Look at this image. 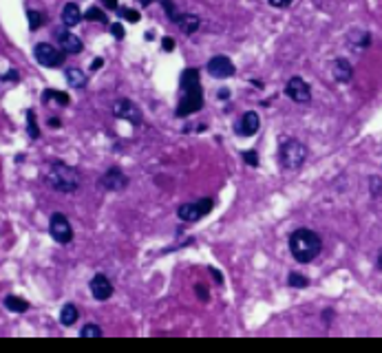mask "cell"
I'll return each mask as SVG.
<instances>
[{
    "instance_id": "obj_1",
    "label": "cell",
    "mask_w": 382,
    "mask_h": 353,
    "mask_svg": "<svg viewBox=\"0 0 382 353\" xmlns=\"http://www.w3.org/2000/svg\"><path fill=\"white\" fill-rule=\"evenodd\" d=\"M181 91H183V97L179 101L175 115L177 117H188V115L201 110V106H204V88L199 84V71L197 69H186L181 73Z\"/></svg>"
},
{
    "instance_id": "obj_2",
    "label": "cell",
    "mask_w": 382,
    "mask_h": 353,
    "mask_svg": "<svg viewBox=\"0 0 382 353\" xmlns=\"http://www.w3.org/2000/svg\"><path fill=\"white\" fill-rule=\"evenodd\" d=\"M320 250H323V241L314 229L298 227L289 236V252L298 263H311L320 254Z\"/></svg>"
},
{
    "instance_id": "obj_3",
    "label": "cell",
    "mask_w": 382,
    "mask_h": 353,
    "mask_svg": "<svg viewBox=\"0 0 382 353\" xmlns=\"http://www.w3.org/2000/svg\"><path fill=\"white\" fill-rule=\"evenodd\" d=\"M47 183L51 185L53 190H58V192H76L77 188H80V175H77L76 168L67 166V163H60V161H53L49 166V170H47L45 175Z\"/></svg>"
},
{
    "instance_id": "obj_4",
    "label": "cell",
    "mask_w": 382,
    "mask_h": 353,
    "mask_svg": "<svg viewBox=\"0 0 382 353\" xmlns=\"http://www.w3.org/2000/svg\"><path fill=\"white\" fill-rule=\"evenodd\" d=\"M279 159L283 168L294 170L307 159V146L298 139H283L279 146Z\"/></svg>"
},
{
    "instance_id": "obj_5",
    "label": "cell",
    "mask_w": 382,
    "mask_h": 353,
    "mask_svg": "<svg viewBox=\"0 0 382 353\" xmlns=\"http://www.w3.org/2000/svg\"><path fill=\"white\" fill-rule=\"evenodd\" d=\"M33 55H36V62L40 66H49V69H55V66H62L64 64V57H67V53H64L62 49H55L53 44H49V42H40V44H36V49H33Z\"/></svg>"
},
{
    "instance_id": "obj_6",
    "label": "cell",
    "mask_w": 382,
    "mask_h": 353,
    "mask_svg": "<svg viewBox=\"0 0 382 353\" xmlns=\"http://www.w3.org/2000/svg\"><path fill=\"white\" fill-rule=\"evenodd\" d=\"M49 232H51V236H53V241L55 243H62V245L71 243V238H73L71 223H69V219L64 214H60V212H55V214L51 216V221H49Z\"/></svg>"
},
{
    "instance_id": "obj_7",
    "label": "cell",
    "mask_w": 382,
    "mask_h": 353,
    "mask_svg": "<svg viewBox=\"0 0 382 353\" xmlns=\"http://www.w3.org/2000/svg\"><path fill=\"white\" fill-rule=\"evenodd\" d=\"M212 199H201V201L197 203H183L181 207H179V219L181 221H188V223H195V221H199L204 214H208L210 210H212Z\"/></svg>"
},
{
    "instance_id": "obj_8",
    "label": "cell",
    "mask_w": 382,
    "mask_h": 353,
    "mask_svg": "<svg viewBox=\"0 0 382 353\" xmlns=\"http://www.w3.org/2000/svg\"><path fill=\"white\" fill-rule=\"evenodd\" d=\"M285 95H287L289 100L298 101V104H307V101L311 100V88L303 77H292L285 84Z\"/></svg>"
},
{
    "instance_id": "obj_9",
    "label": "cell",
    "mask_w": 382,
    "mask_h": 353,
    "mask_svg": "<svg viewBox=\"0 0 382 353\" xmlns=\"http://www.w3.org/2000/svg\"><path fill=\"white\" fill-rule=\"evenodd\" d=\"M205 71H208V73L212 75V77H221V79H226V77H232V75H234V64L230 62V57H226V55H217V57H212V60L208 62Z\"/></svg>"
},
{
    "instance_id": "obj_10",
    "label": "cell",
    "mask_w": 382,
    "mask_h": 353,
    "mask_svg": "<svg viewBox=\"0 0 382 353\" xmlns=\"http://www.w3.org/2000/svg\"><path fill=\"white\" fill-rule=\"evenodd\" d=\"M113 113L120 119H128V122H133V124H142V113H139V108L130 100H117L115 104H113Z\"/></svg>"
},
{
    "instance_id": "obj_11",
    "label": "cell",
    "mask_w": 382,
    "mask_h": 353,
    "mask_svg": "<svg viewBox=\"0 0 382 353\" xmlns=\"http://www.w3.org/2000/svg\"><path fill=\"white\" fill-rule=\"evenodd\" d=\"M258 128H261V117L254 110H248V113H243L241 122L234 126V132L241 137H252V135H256Z\"/></svg>"
},
{
    "instance_id": "obj_12",
    "label": "cell",
    "mask_w": 382,
    "mask_h": 353,
    "mask_svg": "<svg viewBox=\"0 0 382 353\" xmlns=\"http://www.w3.org/2000/svg\"><path fill=\"white\" fill-rule=\"evenodd\" d=\"M91 294H93L95 300H108L113 294V285L104 274H95L91 278Z\"/></svg>"
},
{
    "instance_id": "obj_13",
    "label": "cell",
    "mask_w": 382,
    "mask_h": 353,
    "mask_svg": "<svg viewBox=\"0 0 382 353\" xmlns=\"http://www.w3.org/2000/svg\"><path fill=\"white\" fill-rule=\"evenodd\" d=\"M126 183H128V179H126V175L120 170V168H111V170H106V175L102 176V185L106 190H111V192H120V190H124Z\"/></svg>"
},
{
    "instance_id": "obj_14",
    "label": "cell",
    "mask_w": 382,
    "mask_h": 353,
    "mask_svg": "<svg viewBox=\"0 0 382 353\" xmlns=\"http://www.w3.org/2000/svg\"><path fill=\"white\" fill-rule=\"evenodd\" d=\"M55 38H58L60 49H62L64 53H71V55H76V53H80L82 49H84L82 40L77 38L76 33H71V31H58V33H55Z\"/></svg>"
},
{
    "instance_id": "obj_15",
    "label": "cell",
    "mask_w": 382,
    "mask_h": 353,
    "mask_svg": "<svg viewBox=\"0 0 382 353\" xmlns=\"http://www.w3.org/2000/svg\"><path fill=\"white\" fill-rule=\"evenodd\" d=\"M331 75H333V79H336V82H349L351 75H354V69H351L349 60H345V57H338V60H333Z\"/></svg>"
},
{
    "instance_id": "obj_16",
    "label": "cell",
    "mask_w": 382,
    "mask_h": 353,
    "mask_svg": "<svg viewBox=\"0 0 382 353\" xmlns=\"http://www.w3.org/2000/svg\"><path fill=\"white\" fill-rule=\"evenodd\" d=\"M42 101H45L47 106H53V108H62V106L69 104V95L62 91H55V88H47V91L42 93Z\"/></svg>"
},
{
    "instance_id": "obj_17",
    "label": "cell",
    "mask_w": 382,
    "mask_h": 353,
    "mask_svg": "<svg viewBox=\"0 0 382 353\" xmlns=\"http://www.w3.org/2000/svg\"><path fill=\"white\" fill-rule=\"evenodd\" d=\"M80 20H82L80 7H77L76 2H67V4H64V9H62V25L71 29V26H76Z\"/></svg>"
},
{
    "instance_id": "obj_18",
    "label": "cell",
    "mask_w": 382,
    "mask_h": 353,
    "mask_svg": "<svg viewBox=\"0 0 382 353\" xmlns=\"http://www.w3.org/2000/svg\"><path fill=\"white\" fill-rule=\"evenodd\" d=\"M179 29L183 31L186 35H190V33H195L197 29H199V25H201V20H199V16H195V13H181V18H179Z\"/></svg>"
},
{
    "instance_id": "obj_19",
    "label": "cell",
    "mask_w": 382,
    "mask_h": 353,
    "mask_svg": "<svg viewBox=\"0 0 382 353\" xmlns=\"http://www.w3.org/2000/svg\"><path fill=\"white\" fill-rule=\"evenodd\" d=\"M76 320H77V307L73 303H67L60 309V322L64 327H71V325H76Z\"/></svg>"
},
{
    "instance_id": "obj_20",
    "label": "cell",
    "mask_w": 382,
    "mask_h": 353,
    "mask_svg": "<svg viewBox=\"0 0 382 353\" xmlns=\"http://www.w3.org/2000/svg\"><path fill=\"white\" fill-rule=\"evenodd\" d=\"M5 307L9 309V311H14V313H23V311H27L29 309V303L27 300H23V298H18V296H5Z\"/></svg>"
},
{
    "instance_id": "obj_21",
    "label": "cell",
    "mask_w": 382,
    "mask_h": 353,
    "mask_svg": "<svg viewBox=\"0 0 382 353\" xmlns=\"http://www.w3.org/2000/svg\"><path fill=\"white\" fill-rule=\"evenodd\" d=\"M67 82L71 84L73 88H82V86L86 84V75H84V71L76 69V66L67 69Z\"/></svg>"
},
{
    "instance_id": "obj_22",
    "label": "cell",
    "mask_w": 382,
    "mask_h": 353,
    "mask_svg": "<svg viewBox=\"0 0 382 353\" xmlns=\"http://www.w3.org/2000/svg\"><path fill=\"white\" fill-rule=\"evenodd\" d=\"M27 20H29V29L38 31L42 26V22H45V16H42L40 11H36V9H29V11H27Z\"/></svg>"
},
{
    "instance_id": "obj_23",
    "label": "cell",
    "mask_w": 382,
    "mask_h": 353,
    "mask_svg": "<svg viewBox=\"0 0 382 353\" xmlns=\"http://www.w3.org/2000/svg\"><path fill=\"white\" fill-rule=\"evenodd\" d=\"M27 130H29V137H31V139H38V137H40V130H38V124H36V110H31V108L27 110Z\"/></svg>"
},
{
    "instance_id": "obj_24",
    "label": "cell",
    "mask_w": 382,
    "mask_h": 353,
    "mask_svg": "<svg viewBox=\"0 0 382 353\" xmlns=\"http://www.w3.org/2000/svg\"><path fill=\"white\" fill-rule=\"evenodd\" d=\"M84 16H86V20H91V22H102V25H106V22H108L106 13H104L102 9H98V7H91Z\"/></svg>"
},
{
    "instance_id": "obj_25",
    "label": "cell",
    "mask_w": 382,
    "mask_h": 353,
    "mask_svg": "<svg viewBox=\"0 0 382 353\" xmlns=\"http://www.w3.org/2000/svg\"><path fill=\"white\" fill-rule=\"evenodd\" d=\"M287 282H289L292 287H298V289H303V287L309 285V278L303 276V274H298V272H292V274L287 276Z\"/></svg>"
},
{
    "instance_id": "obj_26",
    "label": "cell",
    "mask_w": 382,
    "mask_h": 353,
    "mask_svg": "<svg viewBox=\"0 0 382 353\" xmlns=\"http://www.w3.org/2000/svg\"><path fill=\"white\" fill-rule=\"evenodd\" d=\"M161 7H164V11L168 13L170 22H175V25H177V22H179V18H181V13H179L177 9H175L173 0H161Z\"/></svg>"
},
{
    "instance_id": "obj_27",
    "label": "cell",
    "mask_w": 382,
    "mask_h": 353,
    "mask_svg": "<svg viewBox=\"0 0 382 353\" xmlns=\"http://www.w3.org/2000/svg\"><path fill=\"white\" fill-rule=\"evenodd\" d=\"M117 11H120V16L124 18V20H128V22H139L142 20V16H139V11H135V9H130V7H120L117 9Z\"/></svg>"
},
{
    "instance_id": "obj_28",
    "label": "cell",
    "mask_w": 382,
    "mask_h": 353,
    "mask_svg": "<svg viewBox=\"0 0 382 353\" xmlns=\"http://www.w3.org/2000/svg\"><path fill=\"white\" fill-rule=\"evenodd\" d=\"M102 335V329L98 325H84L82 327V338H100Z\"/></svg>"
},
{
    "instance_id": "obj_29",
    "label": "cell",
    "mask_w": 382,
    "mask_h": 353,
    "mask_svg": "<svg viewBox=\"0 0 382 353\" xmlns=\"http://www.w3.org/2000/svg\"><path fill=\"white\" fill-rule=\"evenodd\" d=\"M243 159H245V163H248V166H258V154L254 152V150H245Z\"/></svg>"
},
{
    "instance_id": "obj_30",
    "label": "cell",
    "mask_w": 382,
    "mask_h": 353,
    "mask_svg": "<svg viewBox=\"0 0 382 353\" xmlns=\"http://www.w3.org/2000/svg\"><path fill=\"white\" fill-rule=\"evenodd\" d=\"M111 33L115 40H124V26L120 22H115V25H111Z\"/></svg>"
},
{
    "instance_id": "obj_31",
    "label": "cell",
    "mask_w": 382,
    "mask_h": 353,
    "mask_svg": "<svg viewBox=\"0 0 382 353\" xmlns=\"http://www.w3.org/2000/svg\"><path fill=\"white\" fill-rule=\"evenodd\" d=\"M380 192H382V181L378 179V176H371V194L378 197Z\"/></svg>"
},
{
    "instance_id": "obj_32",
    "label": "cell",
    "mask_w": 382,
    "mask_h": 353,
    "mask_svg": "<svg viewBox=\"0 0 382 353\" xmlns=\"http://www.w3.org/2000/svg\"><path fill=\"white\" fill-rule=\"evenodd\" d=\"M195 294H197V298H199V300H208V289H205L201 282H197V285H195Z\"/></svg>"
},
{
    "instance_id": "obj_33",
    "label": "cell",
    "mask_w": 382,
    "mask_h": 353,
    "mask_svg": "<svg viewBox=\"0 0 382 353\" xmlns=\"http://www.w3.org/2000/svg\"><path fill=\"white\" fill-rule=\"evenodd\" d=\"M267 2L272 4V7H279V9H285L292 4V0H267Z\"/></svg>"
},
{
    "instance_id": "obj_34",
    "label": "cell",
    "mask_w": 382,
    "mask_h": 353,
    "mask_svg": "<svg viewBox=\"0 0 382 353\" xmlns=\"http://www.w3.org/2000/svg\"><path fill=\"white\" fill-rule=\"evenodd\" d=\"M161 47H164L166 51H173V49H175V40L173 38H164V40H161Z\"/></svg>"
},
{
    "instance_id": "obj_35",
    "label": "cell",
    "mask_w": 382,
    "mask_h": 353,
    "mask_svg": "<svg viewBox=\"0 0 382 353\" xmlns=\"http://www.w3.org/2000/svg\"><path fill=\"white\" fill-rule=\"evenodd\" d=\"M102 4L106 9H117V0H102Z\"/></svg>"
},
{
    "instance_id": "obj_36",
    "label": "cell",
    "mask_w": 382,
    "mask_h": 353,
    "mask_svg": "<svg viewBox=\"0 0 382 353\" xmlns=\"http://www.w3.org/2000/svg\"><path fill=\"white\" fill-rule=\"evenodd\" d=\"M210 274H212V276H214V280H217V282H223V276H221V274H219L214 267H210Z\"/></svg>"
},
{
    "instance_id": "obj_37",
    "label": "cell",
    "mask_w": 382,
    "mask_h": 353,
    "mask_svg": "<svg viewBox=\"0 0 382 353\" xmlns=\"http://www.w3.org/2000/svg\"><path fill=\"white\" fill-rule=\"evenodd\" d=\"M217 97H219V100H228V97H230V91H228V88H223V91L217 93Z\"/></svg>"
},
{
    "instance_id": "obj_38",
    "label": "cell",
    "mask_w": 382,
    "mask_h": 353,
    "mask_svg": "<svg viewBox=\"0 0 382 353\" xmlns=\"http://www.w3.org/2000/svg\"><path fill=\"white\" fill-rule=\"evenodd\" d=\"M102 64H104V60H102V57H98V60H93V64H91V69H93V71H98Z\"/></svg>"
},
{
    "instance_id": "obj_39",
    "label": "cell",
    "mask_w": 382,
    "mask_h": 353,
    "mask_svg": "<svg viewBox=\"0 0 382 353\" xmlns=\"http://www.w3.org/2000/svg\"><path fill=\"white\" fill-rule=\"evenodd\" d=\"M2 79H5V82H7V79H14V82H16V79H18V75H16V73H14V69H11V73H7Z\"/></svg>"
},
{
    "instance_id": "obj_40",
    "label": "cell",
    "mask_w": 382,
    "mask_h": 353,
    "mask_svg": "<svg viewBox=\"0 0 382 353\" xmlns=\"http://www.w3.org/2000/svg\"><path fill=\"white\" fill-rule=\"evenodd\" d=\"M49 126H51V128H58V126H60V119L51 117V119H49Z\"/></svg>"
},
{
    "instance_id": "obj_41",
    "label": "cell",
    "mask_w": 382,
    "mask_h": 353,
    "mask_svg": "<svg viewBox=\"0 0 382 353\" xmlns=\"http://www.w3.org/2000/svg\"><path fill=\"white\" fill-rule=\"evenodd\" d=\"M378 269H380V272H382V252H380V254H378Z\"/></svg>"
},
{
    "instance_id": "obj_42",
    "label": "cell",
    "mask_w": 382,
    "mask_h": 353,
    "mask_svg": "<svg viewBox=\"0 0 382 353\" xmlns=\"http://www.w3.org/2000/svg\"><path fill=\"white\" fill-rule=\"evenodd\" d=\"M137 2H139V4H142V7H146V4H151V2H153V0H137Z\"/></svg>"
}]
</instances>
